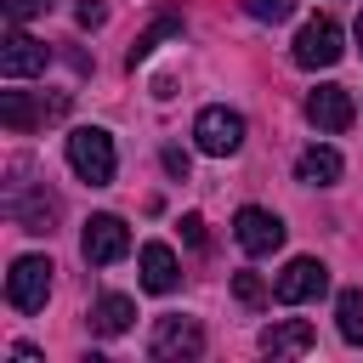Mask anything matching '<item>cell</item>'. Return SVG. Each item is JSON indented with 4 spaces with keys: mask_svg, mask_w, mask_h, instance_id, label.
Returning <instances> with one entry per match:
<instances>
[{
    "mask_svg": "<svg viewBox=\"0 0 363 363\" xmlns=\"http://www.w3.org/2000/svg\"><path fill=\"white\" fill-rule=\"evenodd\" d=\"M68 164H74V176H79V182L108 187V182H113V170H119L113 136H108V130H96V125H79V130L68 136Z\"/></svg>",
    "mask_w": 363,
    "mask_h": 363,
    "instance_id": "6da1fadb",
    "label": "cell"
},
{
    "mask_svg": "<svg viewBox=\"0 0 363 363\" xmlns=\"http://www.w3.org/2000/svg\"><path fill=\"white\" fill-rule=\"evenodd\" d=\"M340 40H346V34H340L335 17H306L301 34H295V51H289V57H295V68H335L340 51H346Z\"/></svg>",
    "mask_w": 363,
    "mask_h": 363,
    "instance_id": "7a4b0ae2",
    "label": "cell"
},
{
    "mask_svg": "<svg viewBox=\"0 0 363 363\" xmlns=\"http://www.w3.org/2000/svg\"><path fill=\"white\" fill-rule=\"evenodd\" d=\"M51 295V261L45 255H17L11 272H6V301L17 312H40Z\"/></svg>",
    "mask_w": 363,
    "mask_h": 363,
    "instance_id": "3957f363",
    "label": "cell"
},
{
    "mask_svg": "<svg viewBox=\"0 0 363 363\" xmlns=\"http://www.w3.org/2000/svg\"><path fill=\"white\" fill-rule=\"evenodd\" d=\"M193 142H199V153H210V159L238 153V147H244V113H233V108H204V113L193 119Z\"/></svg>",
    "mask_w": 363,
    "mask_h": 363,
    "instance_id": "277c9868",
    "label": "cell"
},
{
    "mask_svg": "<svg viewBox=\"0 0 363 363\" xmlns=\"http://www.w3.org/2000/svg\"><path fill=\"white\" fill-rule=\"evenodd\" d=\"M329 289V267L318 261V255H295L284 272H278V284H272V295L284 301V306H301V301H318Z\"/></svg>",
    "mask_w": 363,
    "mask_h": 363,
    "instance_id": "5b68a950",
    "label": "cell"
},
{
    "mask_svg": "<svg viewBox=\"0 0 363 363\" xmlns=\"http://www.w3.org/2000/svg\"><path fill=\"white\" fill-rule=\"evenodd\" d=\"M79 250H85V261H91V267H113V261L130 250V227H125L119 216H108V210H102V216H91V221H85Z\"/></svg>",
    "mask_w": 363,
    "mask_h": 363,
    "instance_id": "8992f818",
    "label": "cell"
},
{
    "mask_svg": "<svg viewBox=\"0 0 363 363\" xmlns=\"http://www.w3.org/2000/svg\"><path fill=\"white\" fill-rule=\"evenodd\" d=\"M45 62H51V45L11 23V34L0 40V74L6 79H28V74H45Z\"/></svg>",
    "mask_w": 363,
    "mask_h": 363,
    "instance_id": "52a82bcc",
    "label": "cell"
},
{
    "mask_svg": "<svg viewBox=\"0 0 363 363\" xmlns=\"http://www.w3.org/2000/svg\"><path fill=\"white\" fill-rule=\"evenodd\" d=\"M233 238L244 244V255H272V250L284 244V221H278L272 210H261V204H244V210L233 216Z\"/></svg>",
    "mask_w": 363,
    "mask_h": 363,
    "instance_id": "ba28073f",
    "label": "cell"
},
{
    "mask_svg": "<svg viewBox=\"0 0 363 363\" xmlns=\"http://www.w3.org/2000/svg\"><path fill=\"white\" fill-rule=\"evenodd\" d=\"M147 352H153L159 363H182V357H199V352H204V329H199L193 318H159V329H153Z\"/></svg>",
    "mask_w": 363,
    "mask_h": 363,
    "instance_id": "9c48e42d",
    "label": "cell"
},
{
    "mask_svg": "<svg viewBox=\"0 0 363 363\" xmlns=\"http://www.w3.org/2000/svg\"><path fill=\"white\" fill-rule=\"evenodd\" d=\"M352 113H357V102H352L346 85H318V91L306 96V119H312L318 130H346Z\"/></svg>",
    "mask_w": 363,
    "mask_h": 363,
    "instance_id": "30bf717a",
    "label": "cell"
},
{
    "mask_svg": "<svg viewBox=\"0 0 363 363\" xmlns=\"http://www.w3.org/2000/svg\"><path fill=\"white\" fill-rule=\"evenodd\" d=\"M182 284V261H176V250L170 244H142V289H153V295H170Z\"/></svg>",
    "mask_w": 363,
    "mask_h": 363,
    "instance_id": "8fae6325",
    "label": "cell"
},
{
    "mask_svg": "<svg viewBox=\"0 0 363 363\" xmlns=\"http://www.w3.org/2000/svg\"><path fill=\"white\" fill-rule=\"evenodd\" d=\"M312 340H318V335H312L306 318H284V323H272V329L261 335V352H267V357H306Z\"/></svg>",
    "mask_w": 363,
    "mask_h": 363,
    "instance_id": "7c38bea8",
    "label": "cell"
},
{
    "mask_svg": "<svg viewBox=\"0 0 363 363\" xmlns=\"http://www.w3.org/2000/svg\"><path fill=\"white\" fill-rule=\"evenodd\" d=\"M340 170H346V164H340V153H335V147H306V153L295 159V176H301L306 187H335V182H340Z\"/></svg>",
    "mask_w": 363,
    "mask_h": 363,
    "instance_id": "4fadbf2b",
    "label": "cell"
},
{
    "mask_svg": "<svg viewBox=\"0 0 363 363\" xmlns=\"http://www.w3.org/2000/svg\"><path fill=\"white\" fill-rule=\"evenodd\" d=\"M6 210H11V221H17L23 233H51V221H57V199H51L45 187H40L34 199H11Z\"/></svg>",
    "mask_w": 363,
    "mask_h": 363,
    "instance_id": "5bb4252c",
    "label": "cell"
},
{
    "mask_svg": "<svg viewBox=\"0 0 363 363\" xmlns=\"http://www.w3.org/2000/svg\"><path fill=\"white\" fill-rule=\"evenodd\" d=\"M130 318H136V301H130V295H102V301L91 306V329H96V335H125Z\"/></svg>",
    "mask_w": 363,
    "mask_h": 363,
    "instance_id": "9a60e30c",
    "label": "cell"
},
{
    "mask_svg": "<svg viewBox=\"0 0 363 363\" xmlns=\"http://www.w3.org/2000/svg\"><path fill=\"white\" fill-rule=\"evenodd\" d=\"M170 34H182V17H176V11L153 17V23H147V28L136 34V45H130V68H136V62H147V57L159 51V40H170Z\"/></svg>",
    "mask_w": 363,
    "mask_h": 363,
    "instance_id": "2e32d148",
    "label": "cell"
},
{
    "mask_svg": "<svg viewBox=\"0 0 363 363\" xmlns=\"http://www.w3.org/2000/svg\"><path fill=\"white\" fill-rule=\"evenodd\" d=\"M335 323H340V340H346V346H363V289H340Z\"/></svg>",
    "mask_w": 363,
    "mask_h": 363,
    "instance_id": "e0dca14e",
    "label": "cell"
},
{
    "mask_svg": "<svg viewBox=\"0 0 363 363\" xmlns=\"http://www.w3.org/2000/svg\"><path fill=\"white\" fill-rule=\"evenodd\" d=\"M0 119H6V130H28L40 113H34V102L23 91H0Z\"/></svg>",
    "mask_w": 363,
    "mask_h": 363,
    "instance_id": "ac0fdd59",
    "label": "cell"
},
{
    "mask_svg": "<svg viewBox=\"0 0 363 363\" xmlns=\"http://www.w3.org/2000/svg\"><path fill=\"white\" fill-rule=\"evenodd\" d=\"M244 11H250L255 23H284V17L295 11V0H244Z\"/></svg>",
    "mask_w": 363,
    "mask_h": 363,
    "instance_id": "d6986e66",
    "label": "cell"
},
{
    "mask_svg": "<svg viewBox=\"0 0 363 363\" xmlns=\"http://www.w3.org/2000/svg\"><path fill=\"white\" fill-rule=\"evenodd\" d=\"M233 295H238L244 306H261V301H267V284H261L255 272H238V278H233Z\"/></svg>",
    "mask_w": 363,
    "mask_h": 363,
    "instance_id": "ffe728a7",
    "label": "cell"
},
{
    "mask_svg": "<svg viewBox=\"0 0 363 363\" xmlns=\"http://www.w3.org/2000/svg\"><path fill=\"white\" fill-rule=\"evenodd\" d=\"M40 11H51V0H6V17H11V23H28V17H40Z\"/></svg>",
    "mask_w": 363,
    "mask_h": 363,
    "instance_id": "44dd1931",
    "label": "cell"
},
{
    "mask_svg": "<svg viewBox=\"0 0 363 363\" xmlns=\"http://www.w3.org/2000/svg\"><path fill=\"white\" fill-rule=\"evenodd\" d=\"M182 238H187L193 250H204V216H182Z\"/></svg>",
    "mask_w": 363,
    "mask_h": 363,
    "instance_id": "7402d4cb",
    "label": "cell"
},
{
    "mask_svg": "<svg viewBox=\"0 0 363 363\" xmlns=\"http://www.w3.org/2000/svg\"><path fill=\"white\" fill-rule=\"evenodd\" d=\"M74 17H79V28H102V17H108V11H102L96 0H85V6L74 11Z\"/></svg>",
    "mask_w": 363,
    "mask_h": 363,
    "instance_id": "603a6c76",
    "label": "cell"
},
{
    "mask_svg": "<svg viewBox=\"0 0 363 363\" xmlns=\"http://www.w3.org/2000/svg\"><path fill=\"white\" fill-rule=\"evenodd\" d=\"M164 170H170V176H187V153H182V147H164Z\"/></svg>",
    "mask_w": 363,
    "mask_h": 363,
    "instance_id": "cb8c5ba5",
    "label": "cell"
},
{
    "mask_svg": "<svg viewBox=\"0 0 363 363\" xmlns=\"http://www.w3.org/2000/svg\"><path fill=\"white\" fill-rule=\"evenodd\" d=\"M357 45H363V11H357Z\"/></svg>",
    "mask_w": 363,
    "mask_h": 363,
    "instance_id": "d4e9b609",
    "label": "cell"
}]
</instances>
